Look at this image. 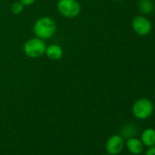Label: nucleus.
<instances>
[{
  "instance_id": "8",
  "label": "nucleus",
  "mask_w": 155,
  "mask_h": 155,
  "mask_svg": "<svg viewBox=\"0 0 155 155\" xmlns=\"http://www.w3.org/2000/svg\"><path fill=\"white\" fill-rule=\"evenodd\" d=\"M125 146L128 149V150L134 155H139L142 153L144 149V145L141 142L140 139H138L137 137H131L126 139Z\"/></svg>"
},
{
  "instance_id": "2",
  "label": "nucleus",
  "mask_w": 155,
  "mask_h": 155,
  "mask_svg": "<svg viewBox=\"0 0 155 155\" xmlns=\"http://www.w3.org/2000/svg\"><path fill=\"white\" fill-rule=\"evenodd\" d=\"M154 111L153 102L147 98H140L136 100L131 107L132 115L138 120L149 119Z\"/></svg>"
},
{
  "instance_id": "16",
  "label": "nucleus",
  "mask_w": 155,
  "mask_h": 155,
  "mask_svg": "<svg viewBox=\"0 0 155 155\" xmlns=\"http://www.w3.org/2000/svg\"><path fill=\"white\" fill-rule=\"evenodd\" d=\"M106 155H111V154H109V153H108V154H106Z\"/></svg>"
},
{
  "instance_id": "15",
  "label": "nucleus",
  "mask_w": 155,
  "mask_h": 155,
  "mask_svg": "<svg viewBox=\"0 0 155 155\" xmlns=\"http://www.w3.org/2000/svg\"><path fill=\"white\" fill-rule=\"evenodd\" d=\"M112 1H120V0H112Z\"/></svg>"
},
{
  "instance_id": "3",
  "label": "nucleus",
  "mask_w": 155,
  "mask_h": 155,
  "mask_svg": "<svg viewBox=\"0 0 155 155\" xmlns=\"http://www.w3.org/2000/svg\"><path fill=\"white\" fill-rule=\"evenodd\" d=\"M47 44L45 40L39 38H31L28 39L23 45L24 54L30 58H38L45 55Z\"/></svg>"
},
{
  "instance_id": "10",
  "label": "nucleus",
  "mask_w": 155,
  "mask_h": 155,
  "mask_svg": "<svg viewBox=\"0 0 155 155\" xmlns=\"http://www.w3.org/2000/svg\"><path fill=\"white\" fill-rule=\"evenodd\" d=\"M138 127L132 123H128L122 126L121 130H120V136L123 139H129L131 137H136L137 133H138Z\"/></svg>"
},
{
  "instance_id": "13",
  "label": "nucleus",
  "mask_w": 155,
  "mask_h": 155,
  "mask_svg": "<svg viewBox=\"0 0 155 155\" xmlns=\"http://www.w3.org/2000/svg\"><path fill=\"white\" fill-rule=\"evenodd\" d=\"M18 1L24 5V7H28V6H31L33 5L37 0H18Z\"/></svg>"
},
{
  "instance_id": "14",
  "label": "nucleus",
  "mask_w": 155,
  "mask_h": 155,
  "mask_svg": "<svg viewBox=\"0 0 155 155\" xmlns=\"http://www.w3.org/2000/svg\"><path fill=\"white\" fill-rule=\"evenodd\" d=\"M145 155H155V145L152 147H149Z\"/></svg>"
},
{
  "instance_id": "11",
  "label": "nucleus",
  "mask_w": 155,
  "mask_h": 155,
  "mask_svg": "<svg viewBox=\"0 0 155 155\" xmlns=\"http://www.w3.org/2000/svg\"><path fill=\"white\" fill-rule=\"evenodd\" d=\"M138 8L141 15H149L154 9V5L151 0H139Z\"/></svg>"
},
{
  "instance_id": "12",
  "label": "nucleus",
  "mask_w": 155,
  "mask_h": 155,
  "mask_svg": "<svg viewBox=\"0 0 155 155\" xmlns=\"http://www.w3.org/2000/svg\"><path fill=\"white\" fill-rule=\"evenodd\" d=\"M24 8H25V7H24L23 4H21L19 1H17V2H14V3L12 4L10 9H11V12H12L14 15H20V14L23 12Z\"/></svg>"
},
{
  "instance_id": "4",
  "label": "nucleus",
  "mask_w": 155,
  "mask_h": 155,
  "mask_svg": "<svg viewBox=\"0 0 155 155\" xmlns=\"http://www.w3.org/2000/svg\"><path fill=\"white\" fill-rule=\"evenodd\" d=\"M57 9L62 17L75 18L81 13V5L78 0H58Z\"/></svg>"
},
{
  "instance_id": "7",
  "label": "nucleus",
  "mask_w": 155,
  "mask_h": 155,
  "mask_svg": "<svg viewBox=\"0 0 155 155\" xmlns=\"http://www.w3.org/2000/svg\"><path fill=\"white\" fill-rule=\"evenodd\" d=\"M45 55L49 60L58 61L63 58L64 50L60 45H58L57 43H53L49 46H47Z\"/></svg>"
},
{
  "instance_id": "6",
  "label": "nucleus",
  "mask_w": 155,
  "mask_h": 155,
  "mask_svg": "<svg viewBox=\"0 0 155 155\" xmlns=\"http://www.w3.org/2000/svg\"><path fill=\"white\" fill-rule=\"evenodd\" d=\"M124 146H125L124 139L120 134H114L107 140L105 148L109 154L118 155L123 150Z\"/></svg>"
},
{
  "instance_id": "1",
  "label": "nucleus",
  "mask_w": 155,
  "mask_h": 155,
  "mask_svg": "<svg viewBox=\"0 0 155 155\" xmlns=\"http://www.w3.org/2000/svg\"><path fill=\"white\" fill-rule=\"evenodd\" d=\"M57 31V24L55 20L48 17L44 16L38 18L33 25V32L35 37L43 40L51 38Z\"/></svg>"
},
{
  "instance_id": "5",
  "label": "nucleus",
  "mask_w": 155,
  "mask_h": 155,
  "mask_svg": "<svg viewBox=\"0 0 155 155\" xmlns=\"http://www.w3.org/2000/svg\"><path fill=\"white\" fill-rule=\"evenodd\" d=\"M131 27L133 31L140 37L148 36L152 29L151 21L144 15L135 16L132 18Z\"/></svg>"
},
{
  "instance_id": "9",
  "label": "nucleus",
  "mask_w": 155,
  "mask_h": 155,
  "mask_svg": "<svg viewBox=\"0 0 155 155\" xmlns=\"http://www.w3.org/2000/svg\"><path fill=\"white\" fill-rule=\"evenodd\" d=\"M140 140L146 147H152L155 145V129L147 128L140 135Z\"/></svg>"
}]
</instances>
